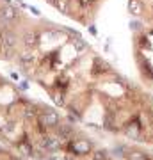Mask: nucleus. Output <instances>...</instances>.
I'll return each instance as SVG.
<instances>
[{
    "label": "nucleus",
    "instance_id": "nucleus-1",
    "mask_svg": "<svg viewBox=\"0 0 153 160\" xmlns=\"http://www.w3.org/2000/svg\"><path fill=\"white\" fill-rule=\"evenodd\" d=\"M38 118L41 119V123H43L46 128H55V126L61 123V116H59V112L54 110L52 107H45V109L39 112Z\"/></svg>",
    "mask_w": 153,
    "mask_h": 160
},
{
    "label": "nucleus",
    "instance_id": "nucleus-2",
    "mask_svg": "<svg viewBox=\"0 0 153 160\" xmlns=\"http://www.w3.org/2000/svg\"><path fill=\"white\" fill-rule=\"evenodd\" d=\"M68 149L75 155H85L91 151V142H87L84 139H77V141L68 144Z\"/></svg>",
    "mask_w": 153,
    "mask_h": 160
},
{
    "label": "nucleus",
    "instance_id": "nucleus-3",
    "mask_svg": "<svg viewBox=\"0 0 153 160\" xmlns=\"http://www.w3.org/2000/svg\"><path fill=\"white\" fill-rule=\"evenodd\" d=\"M61 148V139L57 137H48V135H45V139L41 141V149L45 151V153H55L57 149Z\"/></svg>",
    "mask_w": 153,
    "mask_h": 160
},
{
    "label": "nucleus",
    "instance_id": "nucleus-4",
    "mask_svg": "<svg viewBox=\"0 0 153 160\" xmlns=\"http://www.w3.org/2000/svg\"><path fill=\"white\" fill-rule=\"evenodd\" d=\"M0 18L6 20L7 23H13L18 18V12H16V9H14L13 6L4 4V6H0Z\"/></svg>",
    "mask_w": 153,
    "mask_h": 160
},
{
    "label": "nucleus",
    "instance_id": "nucleus-5",
    "mask_svg": "<svg viewBox=\"0 0 153 160\" xmlns=\"http://www.w3.org/2000/svg\"><path fill=\"white\" fill-rule=\"evenodd\" d=\"M38 41H39V34L36 30H28V32L23 34V45L27 46V48H34L38 45Z\"/></svg>",
    "mask_w": 153,
    "mask_h": 160
},
{
    "label": "nucleus",
    "instance_id": "nucleus-6",
    "mask_svg": "<svg viewBox=\"0 0 153 160\" xmlns=\"http://www.w3.org/2000/svg\"><path fill=\"white\" fill-rule=\"evenodd\" d=\"M55 130H57V137H59V139H69V137H71V133H73L71 126H69V125H63V123H59V125L55 126Z\"/></svg>",
    "mask_w": 153,
    "mask_h": 160
},
{
    "label": "nucleus",
    "instance_id": "nucleus-7",
    "mask_svg": "<svg viewBox=\"0 0 153 160\" xmlns=\"http://www.w3.org/2000/svg\"><path fill=\"white\" fill-rule=\"evenodd\" d=\"M38 116H39L38 107L32 105V103H27L25 109H23V118H25V119H38Z\"/></svg>",
    "mask_w": 153,
    "mask_h": 160
},
{
    "label": "nucleus",
    "instance_id": "nucleus-8",
    "mask_svg": "<svg viewBox=\"0 0 153 160\" xmlns=\"http://www.w3.org/2000/svg\"><path fill=\"white\" fill-rule=\"evenodd\" d=\"M128 9L134 16H139L142 12V7H141V2L139 0H130V4H128Z\"/></svg>",
    "mask_w": 153,
    "mask_h": 160
},
{
    "label": "nucleus",
    "instance_id": "nucleus-9",
    "mask_svg": "<svg viewBox=\"0 0 153 160\" xmlns=\"http://www.w3.org/2000/svg\"><path fill=\"white\" fill-rule=\"evenodd\" d=\"M103 69H105V71H109L110 68L105 64V61H96V62H94V69H93V73L96 75L98 71H103Z\"/></svg>",
    "mask_w": 153,
    "mask_h": 160
},
{
    "label": "nucleus",
    "instance_id": "nucleus-10",
    "mask_svg": "<svg viewBox=\"0 0 153 160\" xmlns=\"http://www.w3.org/2000/svg\"><path fill=\"white\" fill-rule=\"evenodd\" d=\"M73 48H77L79 52H84L85 48H89V46L85 45L84 41L80 39V38H73Z\"/></svg>",
    "mask_w": 153,
    "mask_h": 160
},
{
    "label": "nucleus",
    "instance_id": "nucleus-11",
    "mask_svg": "<svg viewBox=\"0 0 153 160\" xmlns=\"http://www.w3.org/2000/svg\"><path fill=\"white\" fill-rule=\"evenodd\" d=\"M128 160H148L146 155L141 153V151H130L128 153Z\"/></svg>",
    "mask_w": 153,
    "mask_h": 160
},
{
    "label": "nucleus",
    "instance_id": "nucleus-12",
    "mask_svg": "<svg viewBox=\"0 0 153 160\" xmlns=\"http://www.w3.org/2000/svg\"><path fill=\"white\" fill-rule=\"evenodd\" d=\"M94 160H105V155H103L102 151H96V153H94Z\"/></svg>",
    "mask_w": 153,
    "mask_h": 160
},
{
    "label": "nucleus",
    "instance_id": "nucleus-13",
    "mask_svg": "<svg viewBox=\"0 0 153 160\" xmlns=\"http://www.w3.org/2000/svg\"><path fill=\"white\" fill-rule=\"evenodd\" d=\"M13 160H23V158H13Z\"/></svg>",
    "mask_w": 153,
    "mask_h": 160
},
{
    "label": "nucleus",
    "instance_id": "nucleus-14",
    "mask_svg": "<svg viewBox=\"0 0 153 160\" xmlns=\"http://www.w3.org/2000/svg\"><path fill=\"white\" fill-rule=\"evenodd\" d=\"M0 153H2V148H0Z\"/></svg>",
    "mask_w": 153,
    "mask_h": 160
},
{
    "label": "nucleus",
    "instance_id": "nucleus-15",
    "mask_svg": "<svg viewBox=\"0 0 153 160\" xmlns=\"http://www.w3.org/2000/svg\"><path fill=\"white\" fill-rule=\"evenodd\" d=\"M6 2H9V0H6Z\"/></svg>",
    "mask_w": 153,
    "mask_h": 160
}]
</instances>
